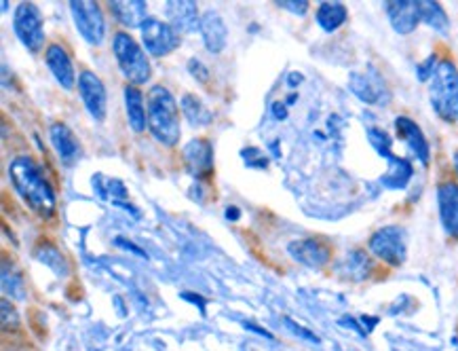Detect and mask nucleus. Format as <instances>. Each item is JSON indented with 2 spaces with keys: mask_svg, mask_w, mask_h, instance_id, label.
<instances>
[{
  "mask_svg": "<svg viewBox=\"0 0 458 351\" xmlns=\"http://www.w3.org/2000/svg\"><path fill=\"white\" fill-rule=\"evenodd\" d=\"M239 216H241V212H239V208H234V206H231V208H228L226 210V218L228 220H239Z\"/></svg>",
  "mask_w": 458,
  "mask_h": 351,
  "instance_id": "ea45409f",
  "label": "nucleus"
},
{
  "mask_svg": "<svg viewBox=\"0 0 458 351\" xmlns=\"http://www.w3.org/2000/svg\"><path fill=\"white\" fill-rule=\"evenodd\" d=\"M368 136H369V142L374 144V149L378 150V153L383 155V157H386V159H391V157H393V153H391V138L386 136L383 130H369Z\"/></svg>",
  "mask_w": 458,
  "mask_h": 351,
  "instance_id": "c85d7f7f",
  "label": "nucleus"
},
{
  "mask_svg": "<svg viewBox=\"0 0 458 351\" xmlns=\"http://www.w3.org/2000/svg\"><path fill=\"white\" fill-rule=\"evenodd\" d=\"M456 116H458V115H456Z\"/></svg>",
  "mask_w": 458,
  "mask_h": 351,
  "instance_id": "37998d69",
  "label": "nucleus"
},
{
  "mask_svg": "<svg viewBox=\"0 0 458 351\" xmlns=\"http://www.w3.org/2000/svg\"><path fill=\"white\" fill-rule=\"evenodd\" d=\"M182 157H184V166L188 172L197 176V178H208L214 172V146L208 140H191L184 146V150H182Z\"/></svg>",
  "mask_w": 458,
  "mask_h": 351,
  "instance_id": "f8f14e48",
  "label": "nucleus"
},
{
  "mask_svg": "<svg viewBox=\"0 0 458 351\" xmlns=\"http://www.w3.org/2000/svg\"><path fill=\"white\" fill-rule=\"evenodd\" d=\"M116 245H121V248H125V250H131V253H136L138 256H142L144 259V250H140L138 245H133V244H127V242H123V237H116Z\"/></svg>",
  "mask_w": 458,
  "mask_h": 351,
  "instance_id": "e433bc0d",
  "label": "nucleus"
},
{
  "mask_svg": "<svg viewBox=\"0 0 458 351\" xmlns=\"http://www.w3.org/2000/svg\"><path fill=\"white\" fill-rule=\"evenodd\" d=\"M199 30H201L203 43L208 47L209 54H222V49H225L228 40V28L220 13H216V11L211 9L205 11L201 15V26H199Z\"/></svg>",
  "mask_w": 458,
  "mask_h": 351,
  "instance_id": "f3484780",
  "label": "nucleus"
},
{
  "mask_svg": "<svg viewBox=\"0 0 458 351\" xmlns=\"http://www.w3.org/2000/svg\"><path fill=\"white\" fill-rule=\"evenodd\" d=\"M285 326L293 332V335H298L301 338H304V341H309V343H319V338H317V337L313 335V332L307 330V329H302V326H298L293 320L285 318Z\"/></svg>",
  "mask_w": 458,
  "mask_h": 351,
  "instance_id": "f704fd0d",
  "label": "nucleus"
},
{
  "mask_svg": "<svg viewBox=\"0 0 458 351\" xmlns=\"http://www.w3.org/2000/svg\"><path fill=\"white\" fill-rule=\"evenodd\" d=\"M273 115H275V119L284 121L285 116H287V108H285V104H284V102H275V104H273Z\"/></svg>",
  "mask_w": 458,
  "mask_h": 351,
  "instance_id": "c9c22d12",
  "label": "nucleus"
},
{
  "mask_svg": "<svg viewBox=\"0 0 458 351\" xmlns=\"http://www.w3.org/2000/svg\"><path fill=\"white\" fill-rule=\"evenodd\" d=\"M184 298H186V301H192V303H197V305H199V309H201V312H203V309H205V301H203L201 296H197V295H184Z\"/></svg>",
  "mask_w": 458,
  "mask_h": 351,
  "instance_id": "58836bf2",
  "label": "nucleus"
},
{
  "mask_svg": "<svg viewBox=\"0 0 458 351\" xmlns=\"http://www.w3.org/2000/svg\"><path fill=\"white\" fill-rule=\"evenodd\" d=\"M346 17H349V11H346L344 4L340 3H323L319 4V9H317V23H319L326 32L338 30V28L346 21Z\"/></svg>",
  "mask_w": 458,
  "mask_h": 351,
  "instance_id": "5701e85b",
  "label": "nucleus"
},
{
  "mask_svg": "<svg viewBox=\"0 0 458 351\" xmlns=\"http://www.w3.org/2000/svg\"><path fill=\"white\" fill-rule=\"evenodd\" d=\"M287 250H290L293 261L302 262L304 267H310V269H323L332 259L330 245L315 237L296 239V242L287 245Z\"/></svg>",
  "mask_w": 458,
  "mask_h": 351,
  "instance_id": "9b49d317",
  "label": "nucleus"
},
{
  "mask_svg": "<svg viewBox=\"0 0 458 351\" xmlns=\"http://www.w3.org/2000/svg\"><path fill=\"white\" fill-rule=\"evenodd\" d=\"M37 256L45 262V265H49L57 275H66L68 273L66 259H64V254L55 248V245L40 244L38 250H37Z\"/></svg>",
  "mask_w": 458,
  "mask_h": 351,
  "instance_id": "bb28decb",
  "label": "nucleus"
},
{
  "mask_svg": "<svg viewBox=\"0 0 458 351\" xmlns=\"http://www.w3.org/2000/svg\"><path fill=\"white\" fill-rule=\"evenodd\" d=\"M340 273H344L346 278L351 279H363L368 278L369 271H372V262H369V259L363 253H360V250H355V253L346 254V259L340 262Z\"/></svg>",
  "mask_w": 458,
  "mask_h": 351,
  "instance_id": "393cba45",
  "label": "nucleus"
},
{
  "mask_svg": "<svg viewBox=\"0 0 458 351\" xmlns=\"http://www.w3.org/2000/svg\"><path fill=\"white\" fill-rule=\"evenodd\" d=\"M188 70H191V74L199 81V83H208L209 81V70L201 60H195V57H192V60L188 62Z\"/></svg>",
  "mask_w": 458,
  "mask_h": 351,
  "instance_id": "c756f323",
  "label": "nucleus"
},
{
  "mask_svg": "<svg viewBox=\"0 0 458 351\" xmlns=\"http://www.w3.org/2000/svg\"><path fill=\"white\" fill-rule=\"evenodd\" d=\"M165 13L169 17V26L174 28L178 34L195 32L201 26V15L195 3L191 0H172L165 7Z\"/></svg>",
  "mask_w": 458,
  "mask_h": 351,
  "instance_id": "dca6fc26",
  "label": "nucleus"
},
{
  "mask_svg": "<svg viewBox=\"0 0 458 351\" xmlns=\"http://www.w3.org/2000/svg\"><path fill=\"white\" fill-rule=\"evenodd\" d=\"M395 130L399 133V138L408 144V149L412 150L422 163H428V155H431V150H428V142L420 127L416 125L410 116H397Z\"/></svg>",
  "mask_w": 458,
  "mask_h": 351,
  "instance_id": "a211bd4d",
  "label": "nucleus"
},
{
  "mask_svg": "<svg viewBox=\"0 0 458 351\" xmlns=\"http://www.w3.org/2000/svg\"><path fill=\"white\" fill-rule=\"evenodd\" d=\"M277 4L281 9L292 11V13H296V15H304L309 11L307 0H279Z\"/></svg>",
  "mask_w": 458,
  "mask_h": 351,
  "instance_id": "72a5a7b5",
  "label": "nucleus"
},
{
  "mask_svg": "<svg viewBox=\"0 0 458 351\" xmlns=\"http://www.w3.org/2000/svg\"><path fill=\"white\" fill-rule=\"evenodd\" d=\"M437 56L436 54H433V56H428L427 57V60L425 62H422L420 64V66H419V79L420 81H431V77H433V73H436V68H437Z\"/></svg>",
  "mask_w": 458,
  "mask_h": 351,
  "instance_id": "473e14b6",
  "label": "nucleus"
},
{
  "mask_svg": "<svg viewBox=\"0 0 458 351\" xmlns=\"http://www.w3.org/2000/svg\"><path fill=\"white\" fill-rule=\"evenodd\" d=\"M108 7L119 23L127 28H142L148 21V7L142 0H114Z\"/></svg>",
  "mask_w": 458,
  "mask_h": 351,
  "instance_id": "6ab92c4d",
  "label": "nucleus"
},
{
  "mask_svg": "<svg viewBox=\"0 0 458 351\" xmlns=\"http://www.w3.org/2000/svg\"><path fill=\"white\" fill-rule=\"evenodd\" d=\"M13 30L21 45L32 54H40L45 47V28H43V13L37 4L21 3L15 9L13 15Z\"/></svg>",
  "mask_w": 458,
  "mask_h": 351,
  "instance_id": "39448f33",
  "label": "nucleus"
},
{
  "mask_svg": "<svg viewBox=\"0 0 458 351\" xmlns=\"http://www.w3.org/2000/svg\"><path fill=\"white\" fill-rule=\"evenodd\" d=\"M140 32H142L144 49L155 57L169 56L180 47V34L175 32L169 23L161 20H152V17H148V21L140 28Z\"/></svg>",
  "mask_w": 458,
  "mask_h": 351,
  "instance_id": "6e6552de",
  "label": "nucleus"
},
{
  "mask_svg": "<svg viewBox=\"0 0 458 351\" xmlns=\"http://www.w3.org/2000/svg\"><path fill=\"white\" fill-rule=\"evenodd\" d=\"M45 60H47V66H49L51 74H53V77H55L57 83H60L66 91L74 90L76 73H74L72 60H70L68 51L64 49L62 45L53 43V45L47 47Z\"/></svg>",
  "mask_w": 458,
  "mask_h": 351,
  "instance_id": "2eb2a0df",
  "label": "nucleus"
},
{
  "mask_svg": "<svg viewBox=\"0 0 458 351\" xmlns=\"http://www.w3.org/2000/svg\"><path fill=\"white\" fill-rule=\"evenodd\" d=\"M70 13H72L76 30L81 32V37H83L87 43H104L106 21L98 3H89V0H72V3H70Z\"/></svg>",
  "mask_w": 458,
  "mask_h": 351,
  "instance_id": "0eeeda50",
  "label": "nucleus"
},
{
  "mask_svg": "<svg viewBox=\"0 0 458 351\" xmlns=\"http://www.w3.org/2000/svg\"><path fill=\"white\" fill-rule=\"evenodd\" d=\"M385 9L397 34H412L420 23L419 3H412V0H393V3H386Z\"/></svg>",
  "mask_w": 458,
  "mask_h": 351,
  "instance_id": "4468645a",
  "label": "nucleus"
},
{
  "mask_svg": "<svg viewBox=\"0 0 458 351\" xmlns=\"http://www.w3.org/2000/svg\"><path fill=\"white\" fill-rule=\"evenodd\" d=\"M17 324H20V318H17L13 305H9V301H3V329H17Z\"/></svg>",
  "mask_w": 458,
  "mask_h": 351,
  "instance_id": "7c9ffc66",
  "label": "nucleus"
},
{
  "mask_svg": "<svg viewBox=\"0 0 458 351\" xmlns=\"http://www.w3.org/2000/svg\"><path fill=\"white\" fill-rule=\"evenodd\" d=\"M389 163V174L385 176L383 183L386 186H391V189H403L410 180V176H412V167H410V163L406 159H399V157H391Z\"/></svg>",
  "mask_w": 458,
  "mask_h": 351,
  "instance_id": "a878e982",
  "label": "nucleus"
},
{
  "mask_svg": "<svg viewBox=\"0 0 458 351\" xmlns=\"http://www.w3.org/2000/svg\"><path fill=\"white\" fill-rule=\"evenodd\" d=\"M368 248L376 259L385 261L386 265L399 267L406 261V231L395 225L383 227L369 237Z\"/></svg>",
  "mask_w": 458,
  "mask_h": 351,
  "instance_id": "423d86ee",
  "label": "nucleus"
},
{
  "mask_svg": "<svg viewBox=\"0 0 458 351\" xmlns=\"http://www.w3.org/2000/svg\"><path fill=\"white\" fill-rule=\"evenodd\" d=\"M301 83H302V74L292 73L290 77H287V85H290V87H298Z\"/></svg>",
  "mask_w": 458,
  "mask_h": 351,
  "instance_id": "4c0bfd02",
  "label": "nucleus"
},
{
  "mask_svg": "<svg viewBox=\"0 0 458 351\" xmlns=\"http://www.w3.org/2000/svg\"><path fill=\"white\" fill-rule=\"evenodd\" d=\"M431 107L444 121H454L458 115V70L452 60H442L437 64L431 77Z\"/></svg>",
  "mask_w": 458,
  "mask_h": 351,
  "instance_id": "7ed1b4c3",
  "label": "nucleus"
},
{
  "mask_svg": "<svg viewBox=\"0 0 458 351\" xmlns=\"http://www.w3.org/2000/svg\"><path fill=\"white\" fill-rule=\"evenodd\" d=\"M245 329H251V330H256L258 335H262V337H267V338H273L271 332L264 330V329H258V326H254V324H245Z\"/></svg>",
  "mask_w": 458,
  "mask_h": 351,
  "instance_id": "a19ab883",
  "label": "nucleus"
},
{
  "mask_svg": "<svg viewBox=\"0 0 458 351\" xmlns=\"http://www.w3.org/2000/svg\"><path fill=\"white\" fill-rule=\"evenodd\" d=\"M243 159H245V163H248L250 167H260V169H264L267 167V157H264L260 150L258 149H248V150H243Z\"/></svg>",
  "mask_w": 458,
  "mask_h": 351,
  "instance_id": "2f4dec72",
  "label": "nucleus"
},
{
  "mask_svg": "<svg viewBox=\"0 0 458 351\" xmlns=\"http://www.w3.org/2000/svg\"><path fill=\"white\" fill-rule=\"evenodd\" d=\"M113 51L123 77L131 81L133 85H144L150 81V62L146 57L144 49L138 45V40L129 37L127 32L114 34Z\"/></svg>",
  "mask_w": 458,
  "mask_h": 351,
  "instance_id": "20e7f679",
  "label": "nucleus"
},
{
  "mask_svg": "<svg viewBox=\"0 0 458 351\" xmlns=\"http://www.w3.org/2000/svg\"><path fill=\"white\" fill-rule=\"evenodd\" d=\"M3 290L4 295H11L13 298H26V286H23V278L17 271L11 269L7 261L3 262Z\"/></svg>",
  "mask_w": 458,
  "mask_h": 351,
  "instance_id": "cd10ccee",
  "label": "nucleus"
},
{
  "mask_svg": "<svg viewBox=\"0 0 458 351\" xmlns=\"http://www.w3.org/2000/svg\"><path fill=\"white\" fill-rule=\"evenodd\" d=\"M49 138L57 157H60L64 163H72L76 157L81 155V146L76 142L74 133L70 132V127L64 125V123H53L49 130Z\"/></svg>",
  "mask_w": 458,
  "mask_h": 351,
  "instance_id": "aec40b11",
  "label": "nucleus"
},
{
  "mask_svg": "<svg viewBox=\"0 0 458 351\" xmlns=\"http://www.w3.org/2000/svg\"><path fill=\"white\" fill-rule=\"evenodd\" d=\"M351 91L366 104H372V107H385L391 98L383 77L374 70L351 74Z\"/></svg>",
  "mask_w": 458,
  "mask_h": 351,
  "instance_id": "9d476101",
  "label": "nucleus"
},
{
  "mask_svg": "<svg viewBox=\"0 0 458 351\" xmlns=\"http://www.w3.org/2000/svg\"><path fill=\"white\" fill-rule=\"evenodd\" d=\"M180 108L182 113L188 121L192 123V125H209L211 121H214V115H211V110L205 107V104L199 99L197 96H192V93H184L180 99Z\"/></svg>",
  "mask_w": 458,
  "mask_h": 351,
  "instance_id": "4be33fe9",
  "label": "nucleus"
},
{
  "mask_svg": "<svg viewBox=\"0 0 458 351\" xmlns=\"http://www.w3.org/2000/svg\"><path fill=\"white\" fill-rule=\"evenodd\" d=\"M146 113H148V130L158 142L175 146L182 136L180 110L172 91L163 85H155L146 98Z\"/></svg>",
  "mask_w": 458,
  "mask_h": 351,
  "instance_id": "f03ea898",
  "label": "nucleus"
},
{
  "mask_svg": "<svg viewBox=\"0 0 458 351\" xmlns=\"http://www.w3.org/2000/svg\"><path fill=\"white\" fill-rule=\"evenodd\" d=\"M419 11H420V21H425L427 26H431L433 30L437 32H448L450 20L448 15H445L442 4L431 3V0H422V3H419Z\"/></svg>",
  "mask_w": 458,
  "mask_h": 351,
  "instance_id": "b1692460",
  "label": "nucleus"
},
{
  "mask_svg": "<svg viewBox=\"0 0 458 351\" xmlns=\"http://www.w3.org/2000/svg\"><path fill=\"white\" fill-rule=\"evenodd\" d=\"M437 203H439V218L445 233L452 239H458V183L439 184L437 189Z\"/></svg>",
  "mask_w": 458,
  "mask_h": 351,
  "instance_id": "ddd939ff",
  "label": "nucleus"
},
{
  "mask_svg": "<svg viewBox=\"0 0 458 351\" xmlns=\"http://www.w3.org/2000/svg\"><path fill=\"white\" fill-rule=\"evenodd\" d=\"M454 174H456V178H458V150L454 153Z\"/></svg>",
  "mask_w": 458,
  "mask_h": 351,
  "instance_id": "79ce46f5",
  "label": "nucleus"
},
{
  "mask_svg": "<svg viewBox=\"0 0 458 351\" xmlns=\"http://www.w3.org/2000/svg\"><path fill=\"white\" fill-rule=\"evenodd\" d=\"M125 110H127V121L129 127L133 132L142 133L148 125V113L144 108V96L138 87L127 85L125 87Z\"/></svg>",
  "mask_w": 458,
  "mask_h": 351,
  "instance_id": "412c9836",
  "label": "nucleus"
},
{
  "mask_svg": "<svg viewBox=\"0 0 458 351\" xmlns=\"http://www.w3.org/2000/svg\"><path fill=\"white\" fill-rule=\"evenodd\" d=\"M9 178L20 197L28 203V208L34 210L38 216L49 218L55 212V193H53L51 184L45 180L43 169L37 166L32 157H15L9 163Z\"/></svg>",
  "mask_w": 458,
  "mask_h": 351,
  "instance_id": "f257e3e1",
  "label": "nucleus"
},
{
  "mask_svg": "<svg viewBox=\"0 0 458 351\" xmlns=\"http://www.w3.org/2000/svg\"><path fill=\"white\" fill-rule=\"evenodd\" d=\"M79 93L83 98V104L96 121L106 119V110H108V98H106V87L98 74L91 70H83L79 77Z\"/></svg>",
  "mask_w": 458,
  "mask_h": 351,
  "instance_id": "1a4fd4ad",
  "label": "nucleus"
}]
</instances>
